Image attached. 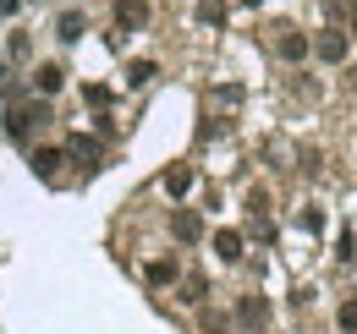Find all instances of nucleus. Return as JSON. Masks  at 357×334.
Here are the masks:
<instances>
[{
    "label": "nucleus",
    "instance_id": "6ab92c4d",
    "mask_svg": "<svg viewBox=\"0 0 357 334\" xmlns=\"http://www.w3.org/2000/svg\"><path fill=\"white\" fill-rule=\"evenodd\" d=\"M303 170H308V175H319V170H324V165H319V148H303Z\"/></svg>",
    "mask_w": 357,
    "mask_h": 334
},
{
    "label": "nucleus",
    "instance_id": "0eeeda50",
    "mask_svg": "<svg viewBox=\"0 0 357 334\" xmlns=\"http://www.w3.org/2000/svg\"><path fill=\"white\" fill-rule=\"evenodd\" d=\"M33 88H39V93H61V88H66V72H61V66H55V61H45V66H39V72H33Z\"/></svg>",
    "mask_w": 357,
    "mask_h": 334
},
{
    "label": "nucleus",
    "instance_id": "f3484780",
    "mask_svg": "<svg viewBox=\"0 0 357 334\" xmlns=\"http://www.w3.org/2000/svg\"><path fill=\"white\" fill-rule=\"evenodd\" d=\"M335 324H341V334H357V301H341V312H335Z\"/></svg>",
    "mask_w": 357,
    "mask_h": 334
},
{
    "label": "nucleus",
    "instance_id": "1a4fd4ad",
    "mask_svg": "<svg viewBox=\"0 0 357 334\" xmlns=\"http://www.w3.org/2000/svg\"><path fill=\"white\" fill-rule=\"evenodd\" d=\"M165 192H171V198H187V192H192V170L171 165V170H165Z\"/></svg>",
    "mask_w": 357,
    "mask_h": 334
},
{
    "label": "nucleus",
    "instance_id": "2eb2a0df",
    "mask_svg": "<svg viewBox=\"0 0 357 334\" xmlns=\"http://www.w3.org/2000/svg\"><path fill=\"white\" fill-rule=\"evenodd\" d=\"M83 104H89V110H105V104H110V88L105 83H83Z\"/></svg>",
    "mask_w": 357,
    "mask_h": 334
},
{
    "label": "nucleus",
    "instance_id": "423d86ee",
    "mask_svg": "<svg viewBox=\"0 0 357 334\" xmlns=\"http://www.w3.org/2000/svg\"><path fill=\"white\" fill-rule=\"evenodd\" d=\"M171 230H176V241H187V247H192V241L204 236V219H198L192 209H176V214H171Z\"/></svg>",
    "mask_w": 357,
    "mask_h": 334
},
{
    "label": "nucleus",
    "instance_id": "39448f33",
    "mask_svg": "<svg viewBox=\"0 0 357 334\" xmlns=\"http://www.w3.org/2000/svg\"><path fill=\"white\" fill-rule=\"evenodd\" d=\"M236 324L264 329V324H269V301H264V296H242V301H236Z\"/></svg>",
    "mask_w": 357,
    "mask_h": 334
},
{
    "label": "nucleus",
    "instance_id": "f8f14e48",
    "mask_svg": "<svg viewBox=\"0 0 357 334\" xmlns=\"http://www.w3.org/2000/svg\"><path fill=\"white\" fill-rule=\"evenodd\" d=\"M55 33H61V44H72L77 33H83V17H77V11H61V22H55Z\"/></svg>",
    "mask_w": 357,
    "mask_h": 334
},
{
    "label": "nucleus",
    "instance_id": "f03ea898",
    "mask_svg": "<svg viewBox=\"0 0 357 334\" xmlns=\"http://www.w3.org/2000/svg\"><path fill=\"white\" fill-rule=\"evenodd\" d=\"M347 49H352V44H347V33H341V28H324V33L313 39V55H319L324 66H341V61H347Z\"/></svg>",
    "mask_w": 357,
    "mask_h": 334
},
{
    "label": "nucleus",
    "instance_id": "dca6fc26",
    "mask_svg": "<svg viewBox=\"0 0 357 334\" xmlns=\"http://www.w3.org/2000/svg\"><path fill=\"white\" fill-rule=\"evenodd\" d=\"M248 214H253V219H264V214H269V192H264V186L248 192Z\"/></svg>",
    "mask_w": 357,
    "mask_h": 334
},
{
    "label": "nucleus",
    "instance_id": "aec40b11",
    "mask_svg": "<svg viewBox=\"0 0 357 334\" xmlns=\"http://www.w3.org/2000/svg\"><path fill=\"white\" fill-rule=\"evenodd\" d=\"M242 6H264V0H242Z\"/></svg>",
    "mask_w": 357,
    "mask_h": 334
},
{
    "label": "nucleus",
    "instance_id": "f257e3e1",
    "mask_svg": "<svg viewBox=\"0 0 357 334\" xmlns=\"http://www.w3.org/2000/svg\"><path fill=\"white\" fill-rule=\"evenodd\" d=\"M275 55L297 66V61H308V55H313V39H308V33H297V28H275Z\"/></svg>",
    "mask_w": 357,
    "mask_h": 334
},
{
    "label": "nucleus",
    "instance_id": "7ed1b4c3",
    "mask_svg": "<svg viewBox=\"0 0 357 334\" xmlns=\"http://www.w3.org/2000/svg\"><path fill=\"white\" fill-rule=\"evenodd\" d=\"M66 154H72V159H83V165H99V159H105L99 137H89V132H66Z\"/></svg>",
    "mask_w": 357,
    "mask_h": 334
},
{
    "label": "nucleus",
    "instance_id": "9d476101",
    "mask_svg": "<svg viewBox=\"0 0 357 334\" xmlns=\"http://www.w3.org/2000/svg\"><path fill=\"white\" fill-rule=\"evenodd\" d=\"M215 252H220L225 263H236L242 257V230H215Z\"/></svg>",
    "mask_w": 357,
    "mask_h": 334
},
{
    "label": "nucleus",
    "instance_id": "a211bd4d",
    "mask_svg": "<svg viewBox=\"0 0 357 334\" xmlns=\"http://www.w3.org/2000/svg\"><path fill=\"white\" fill-rule=\"evenodd\" d=\"M198 17H204V22H225V6H220V0H204Z\"/></svg>",
    "mask_w": 357,
    "mask_h": 334
},
{
    "label": "nucleus",
    "instance_id": "20e7f679",
    "mask_svg": "<svg viewBox=\"0 0 357 334\" xmlns=\"http://www.w3.org/2000/svg\"><path fill=\"white\" fill-rule=\"evenodd\" d=\"M149 22V0H116V28L121 33H137Z\"/></svg>",
    "mask_w": 357,
    "mask_h": 334
},
{
    "label": "nucleus",
    "instance_id": "ddd939ff",
    "mask_svg": "<svg viewBox=\"0 0 357 334\" xmlns=\"http://www.w3.org/2000/svg\"><path fill=\"white\" fill-rule=\"evenodd\" d=\"M33 170H39V175H55V170H61V148H39V154H33Z\"/></svg>",
    "mask_w": 357,
    "mask_h": 334
},
{
    "label": "nucleus",
    "instance_id": "6e6552de",
    "mask_svg": "<svg viewBox=\"0 0 357 334\" xmlns=\"http://www.w3.org/2000/svg\"><path fill=\"white\" fill-rule=\"evenodd\" d=\"M176 257H154V263H149V269H143V280H149V285H176Z\"/></svg>",
    "mask_w": 357,
    "mask_h": 334
},
{
    "label": "nucleus",
    "instance_id": "4468645a",
    "mask_svg": "<svg viewBox=\"0 0 357 334\" xmlns=\"http://www.w3.org/2000/svg\"><path fill=\"white\" fill-rule=\"evenodd\" d=\"M154 77H160V72H154V61H132V66H127V83H132V88L154 83Z\"/></svg>",
    "mask_w": 357,
    "mask_h": 334
},
{
    "label": "nucleus",
    "instance_id": "9b49d317",
    "mask_svg": "<svg viewBox=\"0 0 357 334\" xmlns=\"http://www.w3.org/2000/svg\"><path fill=\"white\" fill-rule=\"evenodd\" d=\"M204 296H209V280H204V274H187V280H181V301H192V307H198Z\"/></svg>",
    "mask_w": 357,
    "mask_h": 334
}]
</instances>
